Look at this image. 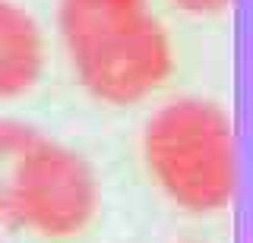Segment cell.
<instances>
[{
    "label": "cell",
    "mask_w": 253,
    "mask_h": 243,
    "mask_svg": "<svg viewBox=\"0 0 253 243\" xmlns=\"http://www.w3.org/2000/svg\"><path fill=\"white\" fill-rule=\"evenodd\" d=\"M38 136L42 130H35L32 123L0 117V221L3 224H13V196L19 183V171Z\"/></svg>",
    "instance_id": "5"
},
{
    "label": "cell",
    "mask_w": 253,
    "mask_h": 243,
    "mask_svg": "<svg viewBox=\"0 0 253 243\" xmlns=\"http://www.w3.org/2000/svg\"><path fill=\"white\" fill-rule=\"evenodd\" d=\"M95 208L98 183L85 158L42 133L19 171L13 224L42 237H70L92 221Z\"/></svg>",
    "instance_id": "3"
},
{
    "label": "cell",
    "mask_w": 253,
    "mask_h": 243,
    "mask_svg": "<svg viewBox=\"0 0 253 243\" xmlns=\"http://www.w3.org/2000/svg\"><path fill=\"white\" fill-rule=\"evenodd\" d=\"M44 67L38 22L13 0H0V98H19L35 89Z\"/></svg>",
    "instance_id": "4"
},
{
    "label": "cell",
    "mask_w": 253,
    "mask_h": 243,
    "mask_svg": "<svg viewBox=\"0 0 253 243\" xmlns=\"http://www.w3.org/2000/svg\"><path fill=\"white\" fill-rule=\"evenodd\" d=\"M142 155L174 206L206 215L231 202L237 186L231 120L206 98H177L149 117Z\"/></svg>",
    "instance_id": "2"
},
{
    "label": "cell",
    "mask_w": 253,
    "mask_h": 243,
    "mask_svg": "<svg viewBox=\"0 0 253 243\" xmlns=\"http://www.w3.org/2000/svg\"><path fill=\"white\" fill-rule=\"evenodd\" d=\"M57 26L76 79L105 104H136L174 69L149 0H60Z\"/></svg>",
    "instance_id": "1"
},
{
    "label": "cell",
    "mask_w": 253,
    "mask_h": 243,
    "mask_svg": "<svg viewBox=\"0 0 253 243\" xmlns=\"http://www.w3.org/2000/svg\"><path fill=\"white\" fill-rule=\"evenodd\" d=\"M177 10L196 13V16H212V13H225L231 6V0H171Z\"/></svg>",
    "instance_id": "6"
}]
</instances>
